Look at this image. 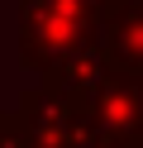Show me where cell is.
I'll list each match as a JSON object with an SVG mask.
<instances>
[{
    "label": "cell",
    "mask_w": 143,
    "mask_h": 148,
    "mask_svg": "<svg viewBox=\"0 0 143 148\" xmlns=\"http://www.w3.org/2000/svg\"><path fill=\"white\" fill-rule=\"evenodd\" d=\"M100 14L91 0H24L19 53L29 67H53L72 53L91 48L100 34Z\"/></svg>",
    "instance_id": "6da1fadb"
},
{
    "label": "cell",
    "mask_w": 143,
    "mask_h": 148,
    "mask_svg": "<svg viewBox=\"0 0 143 148\" xmlns=\"http://www.w3.org/2000/svg\"><path fill=\"white\" fill-rule=\"evenodd\" d=\"M95 124L119 138V148H143V77L133 72H105V81L91 96Z\"/></svg>",
    "instance_id": "7a4b0ae2"
},
{
    "label": "cell",
    "mask_w": 143,
    "mask_h": 148,
    "mask_svg": "<svg viewBox=\"0 0 143 148\" xmlns=\"http://www.w3.org/2000/svg\"><path fill=\"white\" fill-rule=\"evenodd\" d=\"M110 62L133 77H143V0H114V19L105 34Z\"/></svg>",
    "instance_id": "3957f363"
}]
</instances>
